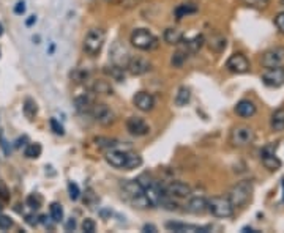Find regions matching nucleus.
Wrapping results in <instances>:
<instances>
[{
	"label": "nucleus",
	"instance_id": "nucleus-22",
	"mask_svg": "<svg viewBox=\"0 0 284 233\" xmlns=\"http://www.w3.org/2000/svg\"><path fill=\"white\" fill-rule=\"evenodd\" d=\"M93 105H95L93 98L89 96V95H81V96H78L74 99V108H76V111L79 114H89V112H92Z\"/></svg>",
	"mask_w": 284,
	"mask_h": 233
},
{
	"label": "nucleus",
	"instance_id": "nucleus-4",
	"mask_svg": "<svg viewBox=\"0 0 284 233\" xmlns=\"http://www.w3.org/2000/svg\"><path fill=\"white\" fill-rule=\"evenodd\" d=\"M251 196H253V183L250 180H242L235 186H232L229 193V200L234 205V208H242L251 200Z\"/></svg>",
	"mask_w": 284,
	"mask_h": 233
},
{
	"label": "nucleus",
	"instance_id": "nucleus-23",
	"mask_svg": "<svg viewBox=\"0 0 284 233\" xmlns=\"http://www.w3.org/2000/svg\"><path fill=\"white\" fill-rule=\"evenodd\" d=\"M205 43L209 45V48L213 51V52H223L228 46V39L226 36H223L221 33H215L212 35Z\"/></svg>",
	"mask_w": 284,
	"mask_h": 233
},
{
	"label": "nucleus",
	"instance_id": "nucleus-11",
	"mask_svg": "<svg viewBox=\"0 0 284 233\" xmlns=\"http://www.w3.org/2000/svg\"><path fill=\"white\" fill-rule=\"evenodd\" d=\"M126 70L131 76H144L152 71V63L144 57H131Z\"/></svg>",
	"mask_w": 284,
	"mask_h": 233
},
{
	"label": "nucleus",
	"instance_id": "nucleus-37",
	"mask_svg": "<svg viewBox=\"0 0 284 233\" xmlns=\"http://www.w3.org/2000/svg\"><path fill=\"white\" fill-rule=\"evenodd\" d=\"M95 143L98 146H106V148H114V146L119 145V142L116 139H109V137H97Z\"/></svg>",
	"mask_w": 284,
	"mask_h": 233
},
{
	"label": "nucleus",
	"instance_id": "nucleus-44",
	"mask_svg": "<svg viewBox=\"0 0 284 233\" xmlns=\"http://www.w3.org/2000/svg\"><path fill=\"white\" fill-rule=\"evenodd\" d=\"M74 228H76V221L71 218V219L67 221V224H65V230H67V231H73Z\"/></svg>",
	"mask_w": 284,
	"mask_h": 233
},
{
	"label": "nucleus",
	"instance_id": "nucleus-19",
	"mask_svg": "<svg viewBox=\"0 0 284 233\" xmlns=\"http://www.w3.org/2000/svg\"><path fill=\"white\" fill-rule=\"evenodd\" d=\"M257 112L256 109V104L250 99H242V101H238L237 105H235V114L238 117H242V118H251L254 117Z\"/></svg>",
	"mask_w": 284,
	"mask_h": 233
},
{
	"label": "nucleus",
	"instance_id": "nucleus-48",
	"mask_svg": "<svg viewBox=\"0 0 284 233\" xmlns=\"http://www.w3.org/2000/svg\"><path fill=\"white\" fill-rule=\"evenodd\" d=\"M35 20H36V19H35V16H30V19H27V23H26V24H27V26H32V24L35 23Z\"/></svg>",
	"mask_w": 284,
	"mask_h": 233
},
{
	"label": "nucleus",
	"instance_id": "nucleus-16",
	"mask_svg": "<svg viewBox=\"0 0 284 233\" xmlns=\"http://www.w3.org/2000/svg\"><path fill=\"white\" fill-rule=\"evenodd\" d=\"M133 104L136 105V109L141 112H150L155 108V98L152 96L148 92H139L133 98Z\"/></svg>",
	"mask_w": 284,
	"mask_h": 233
},
{
	"label": "nucleus",
	"instance_id": "nucleus-7",
	"mask_svg": "<svg viewBox=\"0 0 284 233\" xmlns=\"http://www.w3.org/2000/svg\"><path fill=\"white\" fill-rule=\"evenodd\" d=\"M256 139V134H254V130L250 128L247 124H238L235 128H232L231 131V136H229V140L234 146H248L254 142Z\"/></svg>",
	"mask_w": 284,
	"mask_h": 233
},
{
	"label": "nucleus",
	"instance_id": "nucleus-30",
	"mask_svg": "<svg viewBox=\"0 0 284 233\" xmlns=\"http://www.w3.org/2000/svg\"><path fill=\"white\" fill-rule=\"evenodd\" d=\"M38 114V108H36V102L32 99V98H27L24 101V115L29 118V120H33Z\"/></svg>",
	"mask_w": 284,
	"mask_h": 233
},
{
	"label": "nucleus",
	"instance_id": "nucleus-3",
	"mask_svg": "<svg viewBox=\"0 0 284 233\" xmlns=\"http://www.w3.org/2000/svg\"><path fill=\"white\" fill-rule=\"evenodd\" d=\"M129 43L133 45L136 49L144 51V52H150V51H155L160 46V41L158 38L148 32L147 29H136L133 30L129 36Z\"/></svg>",
	"mask_w": 284,
	"mask_h": 233
},
{
	"label": "nucleus",
	"instance_id": "nucleus-21",
	"mask_svg": "<svg viewBox=\"0 0 284 233\" xmlns=\"http://www.w3.org/2000/svg\"><path fill=\"white\" fill-rule=\"evenodd\" d=\"M163 39H164V43H167L171 46H180L182 41L185 39V36H183L182 30H179L176 27H169L163 33Z\"/></svg>",
	"mask_w": 284,
	"mask_h": 233
},
{
	"label": "nucleus",
	"instance_id": "nucleus-26",
	"mask_svg": "<svg viewBox=\"0 0 284 233\" xmlns=\"http://www.w3.org/2000/svg\"><path fill=\"white\" fill-rule=\"evenodd\" d=\"M270 126H272V130L279 133L284 130V109H276L272 117H270Z\"/></svg>",
	"mask_w": 284,
	"mask_h": 233
},
{
	"label": "nucleus",
	"instance_id": "nucleus-14",
	"mask_svg": "<svg viewBox=\"0 0 284 233\" xmlns=\"http://www.w3.org/2000/svg\"><path fill=\"white\" fill-rule=\"evenodd\" d=\"M109 55H111V60H112L114 65H119V67H123V68H126L128 61L131 58V55L126 51V48L122 43H119V41H116V43H114V46L111 48V52H109Z\"/></svg>",
	"mask_w": 284,
	"mask_h": 233
},
{
	"label": "nucleus",
	"instance_id": "nucleus-39",
	"mask_svg": "<svg viewBox=\"0 0 284 233\" xmlns=\"http://www.w3.org/2000/svg\"><path fill=\"white\" fill-rule=\"evenodd\" d=\"M13 227V219L10 216L0 215V230H10Z\"/></svg>",
	"mask_w": 284,
	"mask_h": 233
},
{
	"label": "nucleus",
	"instance_id": "nucleus-47",
	"mask_svg": "<svg viewBox=\"0 0 284 233\" xmlns=\"http://www.w3.org/2000/svg\"><path fill=\"white\" fill-rule=\"evenodd\" d=\"M26 221H27V224H30L32 227H35V225L38 224V221H36V218H35V216H27V219H26Z\"/></svg>",
	"mask_w": 284,
	"mask_h": 233
},
{
	"label": "nucleus",
	"instance_id": "nucleus-46",
	"mask_svg": "<svg viewBox=\"0 0 284 233\" xmlns=\"http://www.w3.org/2000/svg\"><path fill=\"white\" fill-rule=\"evenodd\" d=\"M142 230H144V231H152V233H154V231H157V227L152 225V224H145Z\"/></svg>",
	"mask_w": 284,
	"mask_h": 233
},
{
	"label": "nucleus",
	"instance_id": "nucleus-6",
	"mask_svg": "<svg viewBox=\"0 0 284 233\" xmlns=\"http://www.w3.org/2000/svg\"><path fill=\"white\" fill-rule=\"evenodd\" d=\"M207 209L215 218H220V219H226L234 215V205L231 203L229 197H221V196L212 197L207 202Z\"/></svg>",
	"mask_w": 284,
	"mask_h": 233
},
{
	"label": "nucleus",
	"instance_id": "nucleus-27",
	"mask_svg": "<svg viewBox=\"0 0 284 233\" xmlns=\"http://www.w3.org/2000/svg\"><path fill=\"white\" fill-rule=\"evenodd\" d=\"M104 73L111 77V79H114V80H117V82H123L125 80V68L123 67H119V65H112L111 67H106L104 68Z\"/></svg>",
	"mask_w": 284,
	"mask_h": 233
},
{
	"label": "nucleus",
	"instance_id": "nucleus-18",
	"mask_svg": "<svg viewBox=\"0 0 284 233\" xmlns=\"http://www.w3.org/2000/svg\"><path fill=\"white\" fill-rule=\"evenodd\" d=\"M166 228L171 231H177V233H207L210 227H201V225H191V224H183V222H166Z\"/></svg>",
	"mask_w": 284,
	"mask_h": 233
},
{
	"label": "nucleus",
	"instance_id": "nucleus-38",
	"mask_svg": "<svg viewBox=\"0 0 284 233\" xmlns=\"http://www.w3.org/2000/svg\"><path fill=\"white\" fill-rule=\"evenodd\" d=\"M68 194H70V199L71 200H78L79 196H81V190H79V186L73 181L68 183Z\"/></svg>",
	"mask_w": 284,
	"mask_h": 233
},
{
	"label": "nucleus",
	"instance_id": "nucleus-33",
	"mask_svg": "<svg viewBox=\"0 0 284 233\" xmlns=\"http://www.w3.org/2000/svg\"><path fill=\"white\" fill-rule=\"evenodd\" d=\"M196 11H198V7H194L193 4H183V5H180V7L176 10V16H177V19H182V17H185V16L194 14Z\"/></svg>",
	"mask_w": 284,
	"mask_h": 233
},
{
	"label": "nucleus",
	"instance_id": "nucleus-15",
	"mask_svg": "<svg viewBox=\"0 0 284 233\" xmlns=\"http://www.w3.org/2000/svg\"><path fill=\"white\" fill-rule=\"evenodd\" d=\"M282 63H284V49H281V48L270 49L262 55V65H264L266 68L282 67Z\"/></svg>",
	"mask_w": 284,
	"mask_h": 233
},
{
	"label": "nucleus",
	"instance_id": "nucleus-10",
	"mask_svg": "<svg viewBox=\"0 0 284 233\" xmlns=\"http://www.w3.org/2000/svg\"><path fill=\"white\" fill-rule=\"evenodd\" d=\"M226 68L231 73H234V74H245V73L250 71V61H248V58L243 54L237 52V54H232L228 58Z\"/></svg>",
	"mask_w": 284,
	"mask_h": 233
},
{
	"label": "nucleus",
	"instance_id": "nucleus-43",
	"mask_svg": "<svg viewBox=\"0 0 284 233\" xmlns=\"http://www.w3.org/2000/svg\"><path fill=\"white\" fill-rule=\"evenodd\" d=\"M14 13L16 14H24L26 13V2L24 0H19V2L14 5Z\"/></svg>",
	"mask_w": 284,
	"mask_h": 233
},
{
	"label": "nucleus",
	"instance_id": "nucleus-12",
	"mask_svg": "<svg viewBox=\"0 0 284 233\" xmlns=\"http://www.w3.org/2000/svg\"><path fill=\"white\" fill-rule=\"evenodd\" d=\"M126 130L131 136L142 137V136H147L150 133V126L141 117H129L126 120Z\"/></svg>",
	"mask_w": 284,
	"mask_h": 233
},
{
	"label": "nucleus",
	"instance_id": "nucleus-8",
	"mask_svg": "<svg viewBox=\"0 0 284 233\" xmlns=\"http://www.w3.org/2000/svg\"><path fill=\"white\" fill-rule=\"evenodd\" d=\"M264 86L270 89H279L284 86V68L282 67H275V68H267L260 76Z\"/></svg>",
	"mask_w": 284,
	"mask_h": 233
},
{
	"label": "nucleus",
	"instance_id": "nucleus-42",
	"mask_svg": "<svg viewBox=\"0 0 284 233\" xmlns=\"http://www.w3.org/2000/svg\"><path fill=\"white\" fill-rule=\"evenodd\" d=\"M275 26H276V29L281 33H284V11H281V13L276 14V17H275Z\"/></svg>",
	"mask_w": 284,
	"mask_h": 233
},
{
	"label": "nucleus",
	"instance_id": "nucleus-40",
	"mask_svg": "<svg viewBox=\"0 0 284 233\" xmlns=\"http://www.w3.org/2000/svg\"><path fill=\"white\" fill-rule=\"evenodd\" d=\"M49 124H51V130L54 131V134H57V136H63V134H65L63 126H62L55 118H51V120H49Z\"/></svg>",
	"mask_w": 284,
	"mask_h": 233
},
{
	"label": "nucleus",
	"instance_id": "nucleus-5",
	"mask_svg": "<svg viewBox=\"0 0 284 233\" xmlns=\"http://www.w3.org/2000/svg\"><path fill=\"white\" fill-rule=\"evenodd\" d=\"M106 41V32L101 27H93L87 32L85 38H84V51L85 54H89L92 57L98 55L104 46Z\"/></svg>",
	"mask_w": 284,
	"mask_h": 233
},
{
	"label": "nucleus",
	"instance_id": "nucleus-1",
	"mask_svg": "<svg viewBox=\"0 0 284 233\" xmlns=\"http://www.w3.org/2000/svg\"><path fill=\"white\" fill-rule=\"evenodd\" d=\"M104 159L114 168H125V171H133V168H138L142 165V158L138 153L119 150L117 146L109 148L104 155Z\"/></svg>",
	"mask_w": 284,
	"mask_h": 233
},
{
	"label": "nucleus",
	"instance_id": "nucleus-13",
	"mask_svg": "<svg viewBox=\"0 0 284 233\" xmlns=\"http://www.w3.org/2000/svg\"><path fill=\"white\" fill-rule=\"evenodd\" d=\"M164 190L171 197H177V199H186L193 193L191 186L183 181H171L164 184Z\"/></svg>",
	"mask_w": 284,
	"mask_h": 233
},
{
	"label": "nucleus",
	"instance_id": "nucleus-17",
	"mask_svg": "<svg viewBox=\"0 0 284 233\" xmlns=\"http://www.w3.org/2000/svg\"><path fill=\"white\" fill-rule=\"evenodd\" d=\"M260 161L270 172H275V171H278V168H281V159L276 156V153L270 146H266L264 150L260 152Z\"/></svg>",
	"mask_w": 284,
	"mask_h": 233
},
{
	"label": "nucleus",
	"instance_id": "nucleus-31",
	"mask_svg": "<svg viewBox=\"0 0 284 233\" xmlns=\"http://www.w3.org/2000/svg\"><path fill=\"white\" fill-rule=\"evenodd\" d=\"M41 152H43V148L40 143H29L26 146V150H24V155L29 158V159H36L41 156Z\"/></svg>",
	"mask_w": 284,
	"mask_h": 233
},
{
	"label": "nucleus",
	"instance_id": "nucleus-45",
	"mask_svg": "<svg viewBox=\"0 0 284 233\" xmlns=\"http://www.w3.org/2000/svg\"><path fill=\"white\" fill-rule=\"evenodd\" d=\"M7 140L4 139V134H0V146H2L4 148V152H5V155H10V148L7 146Z\"/></svg>",
	"mask_w": 284,
	"mask_h": 233
},
{
	"label": "nucleus",
	"instance_id": "nucleus-2",
	"mask_svg": "<svg viewBox=\"0 0 284 233\" xmlns=\"http://www.w3.org/2000/svg\"><path fill=\"white\" fill-rule=\"evenodd\" d=\"M122 194L123 197L136 208L145 209L150 208V200L145 196L144 186L138 181V180H125L122 183Z\"/></svg>",
	"mask_w": 284,
	"mask_h": 233
},
{
	"label": "nucleus",
	"instance_id": "nucleus-28",
	"mask_svg": "<svg viewBox=\"0 0 284 233\" xmlns=\"http://www.w3.org/2000/svg\"><path fill=\"white\" fill-rule=\"evenodd\" d=\"M190 101H191V90L188 87H180L177 90V95H176L174 102H176L177 108H183V105H186Z\"/></svg>",
	"mask_w": 284,
	"mask_h": 233
},
{
	"label": "nucleus",
	"instance_id": "nucleus-50",
	"mask_svg": "<svg viewBox=\"0 0 284 233\" xmlns=\"http://www.w3.org/2000/svg\"><path fill=\"white\" fill-rule=\"evenodd\" d=\"M2 213H4V205L0 203V215H2Z\"/></svg>",
	"mask_w": 284,
	"mask_h": 233
},
{
	"label": "nucleus",
	"instance_id": "nucleus-24",
	"mask_svg": "<svg viewBox=\"0 0 284 233\" xmlns=\"http://www.w3.org/2000/svg\"><path fill=\"white\" fill-rule=\"evenodd\" d=\"M182 45H183V48H185L190 54H196V52H199V51L202 49V46L205 45V38H204V35H196V36L186 39L185 43L182 41Z\"/></svg>",
	"mask_w": 284,
	"mask_h": 233
},
{
	"label": "nucleus",
	"instance_id": "nucleus-41",
	"mask_svg": "<svg viewBox=\"0 0 284 233\" xmlns=\"http://www.w3.org/2000/svg\"><path fill=\"white\" fill-rule=\"evenodd\" d=\"M95 228H97V224H95L93 219H84V222H82V230H84L85 233H93Z\"/></svg>",
	"mask_w": 284,
	"mask_h": 233
},
{
	"label": "nucleus",
	"instance_id": "nucleus-52",
	"mask_svg": "<svg viewBox=\"0 0 284 233\" xmlns=\"http://www.w3.org/2000/svg\"><path fill=\"white\" fill-rule=\"evenodd\" d=\"M282 5H284V0H282Z\"/></svg>",
	"mask_w": 284,
	"mask_h": 233
},
{
	"label": "nucleus",
	"instance_id": "nucleus-20",
	"mask_svg": "<svg viewBox=\"0 0 284 233\" xmlns=\"http://www.w3.org/2000/svg\"><path fill=\"white\" fill-rule=\"evenodd\" d=\"M207 199L204 196H196V197H191L186 203V209L193 215H202L207 211Z\"/></svg>",
	"mask_w": 284,
	"mask_h": 233
},
{
	"label": "nucleus",
	"instance_id": "nucleus-36",
	"mask_svg": "<svg viewBox=\"0 0 284 233\" xmlns=\"http://www.w3.org/2000/svg\"><path fill=\"white\" fill-rule=\"evenodd\" d=\"M142 4V0H119L117 5L123 10H135Z\"/></svg>",
	"mask_w": 284,
	"mask_h": 233
},
{
	"label": "nucleus",
	"instance_id": "nucleus-25",
	"mask_svg": "<svg viewBox=\"0 0 284 233\" xmlns=\"http://www.w3.org/2000/svg\"><path fill=\"white\" fill-rule=\"evenodd\" d=\"M191 54L182 46V48H179L176 52L172 54V58H171V65L174 67V68H182L183 65H185V61L188 60V57H190Z\"/></svg>",
	"mask_w": 284,
	"mask_h": 233
},
{
	"label": "nucleus",
	"instance_id": "nucleus-34",
	"mask_svg": "<svg viewBox=\"0 0 284 233\" xmlns=\"http://www.w3.org/2000/svg\"><path fill=\"white\" fill-rule=\"evenodd\" d=\"M27 205L32 208V209H40L43 206V197L38 194V193H33L27 197Z\"/></svg>",
	"mask_w": 284,
	"mask_h": 233
},
{
	"label": "nucleus",
	"instance_id": "nucleus-9",
	"mask_svg": "<svg viewBox=\"0 0 284 233\" xmlns=\"http://www.w3.org/2000/svg\"><path fill=\"white\" fill-rule=\"evenodd\" d=\"M92 115L95 118L97 123H100L101 126H111L116 123V114L114 111L109 108L107 104H95L92 109Z\"/></svg>",
	"mask_w": 284,
	"mask_h": 233
},
{
	"label": "nucleus",
	"instance_id": "nucleus-49",
	"mask_svg": "<svg viewBox=\"0 0 284 233\" xmlns=\"http://www.w3.org/2000/svg\"><path fill=\"white\" fill-rule=\"evenodd\" d=\"M2 35H4V26L0 24V36H2Z\"/></svg>",
	"mask_w": 284,
	"mask_h": 233
},
{
	"label": "nucleus",
	"instance_id": "nucleus-29",
	"mask_svg": "<svg viewBox=\"0 0 284 233\" xmlns=\"http://www.w3.org/2000/svg\"><path fill=\"white\" fill-rule=\"evenodd\" d=\"M92 90L97 95H112V92H114V89L111 87V83H109L107 80H97L93 83Z\"/></svg>",
	"mask_w": 284,
	"mask_h": 233
},
{
	"label": "nucleus",
	"instance_id": "nucleus-32",
	"mask_svg": "<svg viewBox=\"0 0 284 233\" xmlns=\"http://www.w3.org/2000/svg\"><path fill=\"white\" fill-rule=\"evenodd\" d=\"M49 215H51V219H52L55 224L60 222V221L63 219V208H62V205L57 203V202L51 203V206H49Z\"/></svg>",
	"mask_w": 284,
	"mask_h": 233
},
{
	"label": "nucleus",
	"instance_id": "nucleus-51",
	"mask_svg": "<svg viewBox=\"0 0 284 233\" xmlns=\"http://www.w3.org/2000/svg\"><path fill=\"white\" fill-rule=\"evenodd\" d=\"M281 181H282V189H284V178H282ZM282 200H284V199H282Z\"/></svg>",
	"mask_w": 284,
	"mask_h": 233
},
{
	"label": "nucleus",
	"instance_id": "nucleus-35",
	"mask_svg": "<svg viewBox=\"0 0 284 233\" xmlns=\"http://www.w3.org/2000/svg\"><path fill=\"white\" fill-rule=\"evenodd\" d=\"M243 5H247V7H250V8H257V10H260V8H266L269 4H270V0H240Z\"/></svg>",
	"mask_w": 284,
	"mask_h": 233
}]
</instances>
